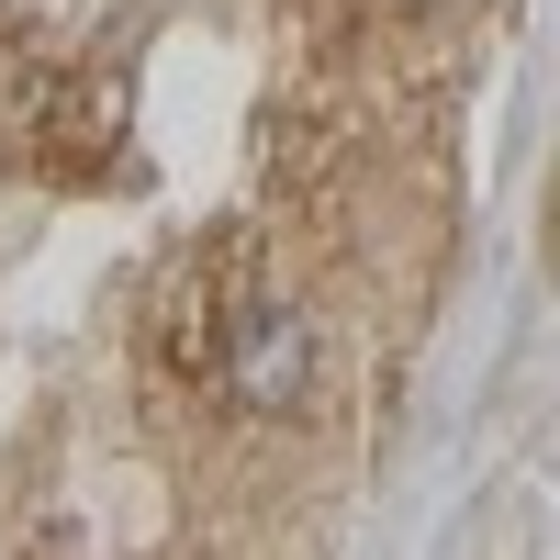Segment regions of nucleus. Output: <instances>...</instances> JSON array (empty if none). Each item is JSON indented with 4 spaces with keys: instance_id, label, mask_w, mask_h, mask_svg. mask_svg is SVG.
<instances>
[{
    "instance_id": "nucleus-1",
    "label": "nucleus",
    "mask_w": 560,
    "mask_h": 560,
    "mask_svg": "<svg viewBox=\"0 0 560 560\" xmlns=\"http://www.w3.org/2000/svg\"><path fill=\"white\" fill-rule=\"evenodd\" d=\"M224 382H236L247 415L303 404V382H314V337H303V314H292V303H247L236 337H224Z\"/></svg>"
}]
</instances>
